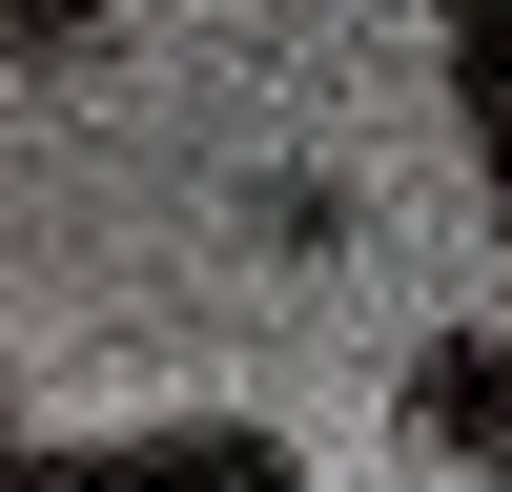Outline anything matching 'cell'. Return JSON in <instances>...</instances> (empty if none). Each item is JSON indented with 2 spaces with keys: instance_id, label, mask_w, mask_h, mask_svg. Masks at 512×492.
Here are the masks:
<instances>
[{
  "instance_id": "obj_3",
  "label": "cell",
  "mask_w": 512,
  "mask_h": 492,
  "mask_svg": "<svg viewBox=\"0 0 512 492\" xmlns=\"http://www.w3.org/2000/svg\"><path fill=\"white\" fill-rule=\"evenodd\" d=\"M410 431L472 451V472H512V349H492V328H451V349L410 369Z\"/></svg>"
},
{
  "instance_id": "obj_2",
  "label": "cell",
  "mask_w": 512,
  "mask_h": 492,
  "mask_svg": "<svg viewBox=\"0 0 512 492\" xmlns=\"http://www.w3.org/2000/svg\"><path fill=\"white\" fill-rule=\"evenodd\" d=\"M451 144H472V205L512 246V0H451Z\"/></svg>"
},
{
  "instance_id": "obj_4",
  "label": "cell",
  "mask_w": 512,
  "mask_h": 492,
  "mask_svg": "<svg viewBox=\"0 0 512 492\" xmlns=\"http://www.w3.org/2000/svg\"><path fill=\"white\" fill-rule=\"evenodd\" d=\"M0 41H21V62H82V41H103V0H0Z\"/></svg>"
},
{
  "instance_id": "obj_5",
  "label": "cell",
  "mask_w": 512,
  "mask_h": 492,
  "mask_svg": "<svg viewBox=\"0 0 512 492\" xmlns=\"http://www.w3.org/2000/svg\"><path fill=\"white\" fill-rule=\"evenodd\" d=\"M492 492H512V472H492Z\"/></svg>"
},
{
  "instance_id": "obj_1",
  "label": "cell",
  "mask_w": 512,
  "mask_h": 492,
  "mask_svg": "<svg viewBox=\"0 0 512 492\" xmlns=\"http://www.w3.org/2000/svg\"><path fill=\"white\" fill-rule=\"evenodd\" d=\"M0 492H308L267 410H164V431H0Z\"/></svg>"
}]
</instances>
